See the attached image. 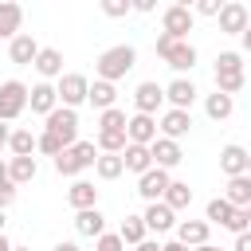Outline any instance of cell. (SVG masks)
<instances>
[{
  "instance_id": "7bdbcfd3",
  "label": "cell",
  "mask_w": 251,
  "mask_h": 251,
  "mask_svg": "<svg viewBox=\"0 0 251 251\" xmlns=\"http://www.w3.org/2000/svg\"><path fill=\"white\" fill-rule=\"evenodd\" d=\"M133 251H161V239H141Z\"/></svg>"
},
{
  "instance_id": "277c9868",
  "label": "cell",
  "mask_w": 251,
  "mask_h": 251,
  "mask_svg": "<svg viewBox=\"0 0 251 251\" xmlns=\"http://www.w3.org/2000/svg\"><path fill=\"white\" fill-rule=\"evenodd\" d=\"M157 55L176 71V75H188L192 67H196V47L188 43V39H173V35H157Z\"/></svg>"
},
{
  "instance_id": "f546056e",
  "label": "cell",
  "mask_w": 251,
  "mask_h": 251,
  "mask_svg": "<svg viewBox=\"0 0 251 251\" xmlns=\"http://www.w3.org/2000/svg\"><path fill=\"white\" fill-rule=\"evenodd\" d=\"M94 173H98V180H118V176L126 173V165H122V153H98V161H94Z\"/></svg>"
},
{
  "instance_id": "f6af8a7d",
  "label": "cell",
  "mask_w": 251,
  "mask_h": 251,
  "mask_svg": "<svg viewBox=\"0 0 251 251\" xmlns=\"http://www.w3.org/2000/svg\"><path fill=\"white\" fill-rule=\"evenodd\" d=\"M8 137H12V129H8V122H0V145L8 149Z\"/></svg>"
},
{
  "instance_id": "9a60e30c",
  "label": "cell",
  "mask_w": 251,
  "mask_h": 251,
  "mask_svg": "<svg viewBox=\"0 0 251 251\" xmlns=\"http://www.w3.org/2000/svg\"><path fill=\"white\" fill-rule=\"evenodd\" d=\"M169 180H173V176H169L165 169H157V165H153L149 173H141V176H137V196H141L145 204H157V200L165 196Z\"/></svg>"
},
{
  "instance_id": "db71d44e",
  "label": "cell",
  "mask_w": 251,
  "mask_h": 251,
  "mask_svg": "<svg viewBox=\"0 0 251 251\" xmlns=\"http://www.w3.org/2000/svg\"><path fill=\"white\" fill-rule=\"evenodd\" d=\"M0 231H4V208H0Z\"/></svg>"
},
{
  "instance_id": "cb8c5ba5",
  "label": "cell",
  "mask_w": 251,
  "mask_h": 251,
  "mask_svg": "<svg viewBox=\"0 0 251 251\" xmlns=\"http://www.w3.org/2000/svg\"><path fill=\"white\" fill-rule=\"evenodd\" d=\"M39 176V161L35 157H8V180L20 188V184H31Z\"/></svg>"
},
{
  "instance_id": "9f6ffc18",
  "label": "cell",
  "mask_w": 251,
  "mask_h": 251,
  "mask_svg": "<svg viewBox=\"0 0 251 251\" xmlns=\"http://www.w3.org/2000/svg\"><path fill=\"white\" fill-rule=\"evenodd\" d=\"M12 251H31V247H12Z\"/></svg>"
},
{
  "instance_id": "1f68e13d",
  "label": "cell",
  "mask_w": 251,
  "mask_h": 251,
  "mask_svg": "<svg viewBox=\"0 0 251 251\" xmlns=\"http://www.w3.org/2000/svg\"><path fill=\"white\" fill-rule=\"evenodd\" d=\"M224 200H227L231 208H247V204H251V180H247V176H231Z\"/></svg>"
},
{
  "instance_id": "816d5d0a",
  "label": "cell",
  "mask_w": 251,
  "mask_h": 251,
  "mask_svg": "<svg viewBox=\"0 0 251 251\" xmlns=\"http://www.w3.org/2000/svg\"><path fill=\"white\" fill-rule=\"evenodd\" d=\"M0 180H8V161H0Z\"/></svg>"
},
{
  "instance_id": "83f0119b",
  "label": "cell",
  "mask_w": 251,
  "mask_h": 251,
  "mask_svg": "<svg viewBox=\"0 0 251 251\" xmlns=\"http://www.w3.org/2000/svg\"><path fill=\"white\" fill-rule=\"evenodd\" d=\"M231 110H235V98H227V94H220V90L204 94V114H208L212 122H227Z\"/></svg>"
},
{
  "instance_id": "4fadbf2b",
  "label": "cell",
  "mask_w": 251,
  "mask_h": 251,
  "mask_svg": "<svg viewBox=\"0 0 251 251\" xmlns=\"http://www.w3.org/2000/svg\"><path fill=\"white\" fill-rule=\"evenodd\" d=\"M216 24H220V31H224V35H243V31H247V4H239V0L220 4Z\"/></svg>"
},
{
  "instance_id": "f5cc1de1",
  "label": "cell",
  "mask_w": 251,
  "mask_h": 251,
  "mask_svg": "<svg viewBox=\"0 0 251 251\" xmlns=\"http://www.w3.org/2000/svg\"><path fill=\"white\" fill-rule=\"evenodd\" d=\"M247 173H251V149H247Z\"/></svg>"
},
{
  "instance_id": "8d00e7d4",
  "label": "cell",
  "mask_w": 251,
  "mask_h": 251,
  "mask_svg": "<svg viewBox=\"0 0 251 251\" xmlns=\"http://www.w3.org/2000/svg\"><path fill=\"white\" fill-rule=\"evenodd\" d=\"M35 153H43V157H51V161H55V157L63 153V141H59V137H51V133H35Z\"/></svg>"
},
{
  "instance_id": "91938a15",
  "label": "cell",
  "mask_w": 251,
  "mask_h": 251,
  "mask_svg": "<svg viewBox=\"0 0 251 251\" xmlns=\"http://www.w3.org/2000/svg\"><path fill=\"white\" fill-rule=\"evenodd\" d=\"M247 82H251V75H247Z\"/></svg>"
},
{
  "instance_id": "ee69618b",
  "label": "cell",
  "mask_w": 251,
  "mask_h": 251,
  "mask_svg": "<svg viewBox=\"0 0 251 251\" xmlns=\"http://www.w3.org/2000/svg\"><path fill=\"white\" fill-rule=\"evenodd\" d=\"M153 8H157L153 0H133V12H153Z\"/></svg>"
},
{
  "instance_id": "8fae6325",
  "label": "cell",
  "mask_w": 251,
  "mask_h": 251,
  "mask_svg": "<svg viewBox=\"0 0 251 251\" xmlns=\"http://www.w3.org/2000/svg\"><path fill=\"white\" fill-rule=\"evenodd\" d=\"M176 235V243H184L188 251L192 247H204V243H212V224L208 220H176V227H173Z\"/></svg>"
},
{
  "instance_id": "2e32d148",
  "label": "cell",
  "mask_w": 251,
  "mask_h": 251,
  "mask_svg": "<svg viewBox=\"0 0 251 251\" xmlns=\"http://www.w3.org/2000/svg\"><path fill=\"white\" fill-rule=\"evenodd\" d=\"M35 75H39V82H59L63 78V51L59 47H39V55H35Z\"/></svg>"
},
{
  "instance_id": "60d3db41",
  "label": "cell",
  "mask_w": 251,
  "mask_h": 251,
  "mask_svg": "<svg viewBox=\"0 0 251 251\" xmlns=\"http://www.w3.org/2000/svg\"><path fill=\"white\" fill-rule=\"evenodd\" d=\"M16 192H20V188H16L12 180H0V208H8V204L16 200Z\"/></svg>"
},
{
  "instance_id": "5b68a950",
  "label": "cell",
  "mask_w": 251,
  "mask_h": 251,
  "mask_svg": "<svg viewBox=\"0 0 251 251\" xmlns=\"http://www.w3.org/2000/svg\"><path fill=\"white\" fill-rule=\"evenodd\" d=\"M43 133L59 137L63 149H71L78 141V110H67V106H55L47 118H43Z\"/></svg>"
},
{
  "instance_id": "d4e9b609",
  "label": "cell",
  "mask_w": 251,
  "mask_h": 251,
  "mask_svg": "<svg viewBox=\"0 0 251 251\" xmlns=\"http://www.w3.org/2000/svg\"><path fill=\"white\" fill-rule=\"evenodd\" d=\"M75 231L86 235V239H98L106 231V216L98 208H86V212H75Z\"/></svg>"
},
{
  "instance_id": "d6986e66",
  "label": "cell",
  "mask_w": 251,
  "mask_h": 251,
  "mask_svg": "<svg viewBox=\"0 0 251 251\" xmlns=\"http://www.w3.org/2000/svg\"><path fill=\"white\" fill-rule=\"evenodd\" d=\"M27 106H31V114H39V118H47L55 106H59V94H55V82H35V86H27Z\"/></svg>"
},
{
  "instance_id": "8992f818",
  "label": "cell",
  "mask_w": 251,
  "mask_h": 251,
  "mask_svg": "<svg viewBox=\"0 0 251 251\" xmlns=\"http://www.w3.org/2000/svg\"><path fill=\"white\" fill-rule=\"evenodd\" d=\"M55 94H59V106L78 110V106L86 102V94H90V78H86V75H78V71H67V75L55 82Z\"/></svg>"
},
{
  "instance_id": "94428289",
  "label": "cell",
  "mask_w": 251,
  "mask_h": 251,
  "mask_svg": "<svg viewBox=\"0 0 251 251\" xmlns=\"http://www.w3.org/2000/svg\"><path fill=\"white\" fill-rule=\"evenodd\" d=\"M0 149H4V145H0Z\"/></svg>"
},
{
  "instance_id": "f907efd6",
  "label": "cell",
  "mask_w": 251,
  "mask_h": 251,
  "mask_svg": "<svg viewBox=\"0 0 251 251\" xmlns=\"http://www.w3.org/2000/svg\"><path fill=\"white\" fill-rule=\"evenodd\" d=\"M0 251H12V239H8L4 231H0Z\"/></svg>"
},
{
  "instance_id": "74e56055",
  "label": "cell",
  "mask_w": 251,
  "mask_h": 251,
  "mask_svg": "<svg viewBox=\"0 0 251 251\" xmlns=\"http://www.w3.org/2000/svg\"><path fill=\"white\" fill-rule=\"evenodd\" d=\"M129 12H133L129 0H102V16H110V20H126Z\"/></svg>"
},
{
  "instance_id": "ffe728a7",
  "label": "cell",
  "mask_w": 251,
  "mask_h": 251,
  "mask_svg": "<svg viewBox=\"0 0 251 251\" xmlns=\"http://www.w3.org/2000/svg\"><path fill=\"white\" fill-rule=\"evenodd\" d=\"M35 55H39V43H35V35H31V31H20V35L8 43V59H12L16 67H31V63H35Z\"/></svg>"
},
{
  "instance_id": "6da1fadb",
  "label": "cell",
  "mask_w": 251,
  "mask_h": 251,
  "mask_svg": "<svg viewBox=\"0 0 251 251\" xmlns=\"http://www.w3.org/2000/svg\"><path fill=\"white\" fill-rule=\"evenodd\" d=\"M133 63H137V51H133L129 43H114V47H106V51L94 59V78L118 86V78H126V75L133 71Z\"/></svg>"
},
{
  "instance_id": "e0dca14e",
  "label": "cell",
  "mask_w": 251,
  "mask_h": 251,
  "mask_svg": "<svg viewBox=\"0 0 251 251\" xmlns=\"http://www.w3.org/2000/svg\"><path fill=\"white\" fill-rule=\"evenodd\" d=\"M141 220H145V231H153V235H165V231H173L176 227V212L169 208V204H145V212H141Z\"/></svg>"
},
{
  "instance_id": "7dc6e473",
  "label": "cell",
  "mask_w": 251,
  "mask_h": 251,
  "mask_svg": "<svg viewBox=\"0 0 251 251\" xmlns=\"http://www.w3.org/2000/svg\"><path fill=\"white\" fill-rule=\"evenodd\" d=\"M161 251H188L184 243H176V239H169V243H161Z\"/></svg>"
},
{
  "instance_id": "7c38bea8",
  "label": "cell",
  "mask_w": 251,
  "mask_h": 251,
  "mask_svg": "<svg viewBox=\"0 0 251 251\" xmlns=\"http://www.w3.org/2000/svg\"><path fill=\"white\" fill-rule=\"evenodd\" d=\"M196 98H200V90H196V82H192L188 75H176V78L165 86V102H169L173 110H192Z\"/></svg>"
},
{
  "instance_id": "bcb514c9",
  "label": "cell",
  "mask_w": 251,
  "mask_h": 251,
  "mask_svg": "<svg viewBox=\"0 0 251 251\" xmlns=\"http://www.w3.org/2000/svg\"><path fill=\"white\" fill-rule=\"evenodd\" d=\"M51 251H78V243H71V239H63V243H55Z\"/></svg>"
},
{
  "instance_id": "c3c4849f",
  "label": "cell",
  "mask_w": 251,
  "mask_h": 251,
  "mask_svg": "<svg viewBox=\"0 0 251 251\" xmlns=\"http://www.w3.org/2000/svg\"><path fill=\"white\" fill-rule=\"evenodd\" d=\"M239 43H243V51L251 55V31H243V35H239Z\"/></svg>"
},
{
  "instance_id": "603a6c76",
  "label": "cell",
  "mask_w": 251,
  "mask_h": 251,
  "mask_svg": "<svg viewBox=\"0 0 251 251\" xmlns=\"http://www.w3.org/2000/svg\"><path fill=\"white\" fill-rule=\"evenodd\" d=\"M20 27H24V8L16 0H0V39L12 43L20 35Z\"/></svg>"
},
{
  "instance_id": "11a10c76",
  "label": "cell",
  "mask_w": 251,
  "mask_h": 251,
  "mask_svg": "<svg viewBox=\"0 0 251 251\" xmlns=\"http://www.w3.org/2000/svg\"><path fill=\"white\" fill-rule=\"evenodd\" d=\"M247 31H251V8H247Z\"/></svg>"
},
{
  "instance_id": "e575fe53",
  "label": "cell",
  "mask_w": 251,
  "mask_h": 251,
  "mask_svg": "<svg viewBox=\"0 0 251 251\" xmlns=\"http://www.w3.org/2000/svg\"><path fill=\"white\" fill-rule=\"evenodd\" d=\"M8 149H12V157H35V133L31 129H12Z\"/></svg>"
},
{
  "instance_id": "9c48e42d",
  "label": "cell",
  "mask_w": 251,
  "mask_h": 251,
  "mask_svg": "<svg viewBox=\"0 0 251 251\" xmlns=\"http://www.w3.org/2000/svg\"><path fill=\"white\" fill-rule=\"evenodd\" d=\"M161 106H165V86H161V82L145 78V82L133 86V114H149V118H157Z\"/></svg>"
},
{
  "instance_id": "44dd1931",
  "label": "cell",
  "mask_w": 251,
  "mask_h": 251,
  "mask_svg": "<svg viewBox=\"0 0 251 251\" xmlns=\"http://www.w3.org/2000/svg\"><path fill=\"white\" fill-rule=\"evenodd\" d=\"M67 204L75 208V212H86V208H98V188H94V180H71V188H67Z\"/></svg>"
},
{
  "instance_id": "3957f363",
  "label": "cell",
  "mask_w": 251,
  "mask_h": 251,
  "mask_svg": "<svg viewBox=\"0 0 251 251\" xmlns=\"http://www.w3.org/2000/svg\"><path fill=\"white\" fill-rule=\"evenodd\" d=\"M94 161H98V145H94V141H75L71 149H63V153L55 157V173L78 180V173H82V169H94Z\"/></svg>"
},
{
  "instance_id": "836d02e7",
  "label": "cell",
  "mask_w": 251,
  "mask_h": 251,
  "mask_svg": "<svg viewBox=\"0 0 251 251\" xmlns=\"http://www.w3.org/2000/svg\"><path fill=\"white\" fill-rule=\"evenodd\" d=\"M94 145H98V153H122L129 141H126V129H98Z\"/></svg>"
},
{
  "instance_id": "7402d4cb",
  "label": "cell",
  "mask_w": 251,
  "mask_h": 251,
  "mask_svg": "<svg viewBox=\"0 0 251 251\" xmlns=\"http://www.w3.org/2000/svg\"><path fill=\"white\" fill-rule=\"evenodd\" d=\"M220 169H224V176L231 180V176H247V149L243 145H224L220 149Z\"/></svg>"
},
{
  "instance_id": "30bf717a",
  "label": "cell",
  "mask_w": 251,
  "mask_h": 251,
  "mask_svg": "<svg viewBox=\"0 0 251 251\" xmlns=\"http://www.w3.org/2000/svg\"><path fill=\"white\" fill-rule=\"evenodd\" d=\"M188 129H192V110H173V106L161 110V118H157V133H161V137L180 141Z\"/></svg>"
},
{
  "instance_id": "ab89813d",
  "label": "cell",
  "mask_w": 251,
  "mask_h": 251,
  "mask_svg": "<svg viewBox=\"0 0 251 251\" xmlns=\"http://www.w3.org/2000/svg\"><path fill=\"white\" fill-rule=\"evenodd\" d=\"M192 16H220V0H200V4H192Z\"/></svg>"
},
{
  "instance_id": "b9f144b4",
  "label": "cell",
  "mask_w": 251,
  "mask_h": 251,
  "mask_svg": "<svg viewBox=\"0 0 251 251\" xmlns=\"http://www.w3.org/2000/svg\"><path fill=\"white\" fill-rule=\"evenodd\" d=\"M231 251H251V227L235 235V243H231Z\"/></svg>"
},
{
  "instance_id": "4316f807",
  "label": "cell",
  "mask_w": 251,
  "mask_h": 251,
  "mask_svg": "<svg viewBox=\"0 0 251 251\" xmlns=\"http://www.w3.org/2000/svg\"><path fill=\"white\" fill-rule=\"evenodd\" d=\"M122 165H126V173H149L153 169V157H149V145H126L122 149Z\"/></svg>"
},
{
  "instance_id": "7a4b0ae2",
  "label": "cell",
  "mask_w": 251,
  "mask_h": 251,
  "mask_svg": "<svg viewBox=\"0 0 251 251\" xmlns=\"http://www.w3.org/2000/svg\"><path fill=\"white\" fill-rule=\"evenodd\" d=\"M212 75H216V90L227 94V98H235V94L247 86V71H243V55H239V51H220Z\"/></svg>"
},
{
  "instance_id": "f35d334b",
  "label": "cell",
  "mask_w": 251,
  "mask_h": 251,
  "mask_svg": "<svg viewBox=\"0 0 251 251\" xmlns=\"http://www.w3.org/2000/svg\"><path fill=\"white\" fill-rule=\"evenodd\" d=\"M94 251H126V243H122L118 231H102V235L94 239Z\"/></svg>"
},
{
  "instance_id": "484cf974",
  "label": "cell",
  "mask_w": 251,
  "mask_h": 251,
  "mask_svg": "<svg viewBox=\"0 0 251 251\" xmlns=\"http://www.w3.org/2000/svg\"><path fill=\"white\" fill-rule=\"evenodd\" d=\"M86 102L102 114V110H110V106H118V86L114 82H102V78H94L90 82V94H86Z\"/></svg>"
},
{
  "instance_id": "680465c9",
  "label": "cell",
  "mask_w": 251,
  "mask_h": 251,
  "mask_svg": "<svg viewBox=\"0 0 251 251\" xmlns=\"http://www.w3.org/2000/svg\"><path fill=\"white\" fill-rule=\"evenodd\" d=\"M247 180H251V173H247Z\"/></svg>"
},
{
  "instance_id": "52a82bcc",
  "label": "cell",
  "mask_w": 251,
  "mask_h": 251,
  "mask_svg": "<svg viewBox=\"0 0 251 251\" xmlns=\"http://www.w3.org/2000/svg\"><path fill=\"white\" fill-rule=\"evenodd\" d=\"M24 110H27V82L20 78L0 82V122H16Z\"/></svg>"
},
{
  "instance_id": "6f0895ef",
  "label": "cell",
  "mask_w": 251,
  "mask_h": 251,
  "mask_svg": "<svg viewBox=\"0 0 251 251\" xmlns=\"http://www.w3.org/2000/svg\"><path fill=\"white\" fill-rule=\"evenodd\" d=\"M247 220H251V204H247Z\"/></svg>"
},
{
  "instance_id": "ba28073f",
  "label": "cell",
  "mask_w": 251,
  "mask_h": 251,
  "mask_svg": "<svg viewBox=\"0 0 251 251\" xmlns=\"http://www.w3.org/2000/svg\"><path fill=\"white\" fill-rule=\"evenodd\" d=\"M192 24H196L192 4H169V8H161V31H165V35H173V39H188Z\"/></svg>"
},
{
  "instance_id": "681fc988",
  "label": "cell",
  "mask_w": 251,
  "mask_h": 251,
  "mask_svg": "<svg viewBox=\"0 0 251 251\" xmlns=\"http://www.w3.org/2000/svg\"><path fill=\"white\" fill-rule=\"evenodd\" d=\"M192 251H231V247H216V243H204V247H192Z\"/></svg>"
},
{
  "instance_id": "d6a6232c",
  "label": "cell",
  "mask_w": 251,
  "mask_h": 251,
  "mask_svg": "<svg viewBox=\"0 0 251 251\" xmlns=\"http://www.w3.org/2000/svg\"><path fill=\"white\" fill-rule=\"evenodd\" d=\"M235 212H239V208H231L224 196H216V200H208V208H204V220H208V224H220V227H227Z\"/></svg>"
},
{
  "instance_id": "d590c367",
  "label": "cell",
  "mask_w": 251,
  "mask_h": 251,
  "mask_svg": "<svg viewBox=\"0 0 251 251\" xmlns=\"http://www.w3.org/2000/svg\"><path fill=\"white\" fill-rule=\"evenodd\" d=\"M98 129H126V110H118V106L102 110L98 114Z\"/></svg>"
},
{
  "instance_id": "ac0fdd59",
  "label": "cell",
  "mask_w": 251,
  "mask_h": 251,
  "mask_svg": "<svg viewBox=\"0 0 251 251\" xmlns=\"http://www.w3.org/2000/svg\"><path fill=\"white\" fill-rule=\"evenodd\" d=\"M149 157H153V165H157V169H165V173H169V169H176V165L184 161L180 141H169V137H161V133H157V141L149 145Z\"/></svg>"
},
{
  "instance_id": "f1b7e54d",
  "label": "cell",
  "mask_w": 251,
  "mask_h": 251,
  "mask_svg": "<svg viewBox=\"0 0 251 251\" xmlns=\"http://www.w3.org/2000/svg\"><path fill=\"white\" fill-rule=\"evenodd\" d=\"M161 204H169L173 212H184V208L192 204V188H188L184 180H169V188H165V196H161Z\"/></svg>"
},
{
  "instance_id": "4dcf8cb0",
  "label": "cell",
  "mask_w": 251,
  "mask_h": 251,
  "mask_svg": "<svg viewBox=\"0 0 251 251\" xmlns=\"http://www.w3.org/2000/svg\"><path fill=\"white\" fill-rule=\"evenodd\" d=\"M118 235H122V243H126V247H137L141 239H149V231H145V220H141V216H126V220H122V227H118Z\"/></svg>"
},
{
  "instance_id": "5bb4252c",
  "label": "cell",
  "mask_w": 251,
  "mask_h": 251,
  "mask_svg": "<svg viewBox=\"0 0 251 251\" xmlns=\"http://www.w3.org/2000/svg\"><path fill=\"white\" fill-rule=\"evenodd\" d=\"M126 141H129V145H153V141H157V118H149V114H129V118H126Z\"/></svg>"
}]
</instances>
